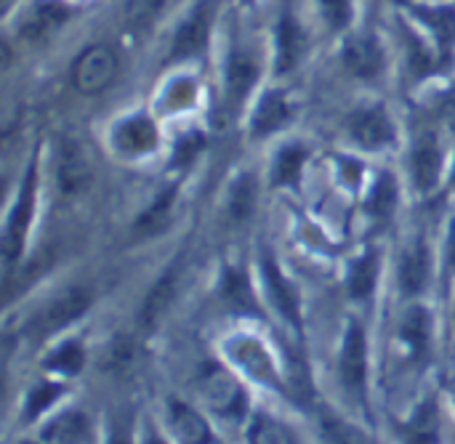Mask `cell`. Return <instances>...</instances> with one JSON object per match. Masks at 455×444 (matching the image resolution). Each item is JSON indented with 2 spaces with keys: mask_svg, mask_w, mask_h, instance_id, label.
<instances>
[{
  "mask_svg": "<svg viewBox=\"0 0 455 444\" xmlns=\"http://www.w3.org/2000/svg\"><path fill=\"white\" fill-rule=\"evenodd\" d=\"M168 418H171L173 434L179 437V442L181 444H219L216 442V437L211 434L205 418H203L197 410H192V408H187V405H181V402H171Z\"/></svg>",
  "mask_w": 455,
  "mask_h": 444,
  "instance_id": "obj_10",
  "label": "cell"
},
{
  "mask_svg": "<svg viewBox=\"0 0 455 444\" xmlns=\"http://www.w3.org/2000/svg\"><path fill=\"white\" fill-rule=\"evenodd\" d=\"M301 165H304V149L301 147H285L275 160V181L277 184H293L299 178Z\"/></svg>",
  "mask_w": 455,
  "mask_h": 444,
  "instance_id": "obj_27",
  "label": "cell"
},
{
  "mask_svg": "<svg viewBox=\"0 0 455 444\" xmlns=\"http://www.w3.org/2000/svg\"><path fill=\"white\" fill-rule=\"evenodd\" d=\"M160 3H163V0H128V8H125L128 21H131L133 27H144V24H149V21L157 16Z\"/></svg>",
  "mask_w": 455,
  "mask_h": 444,
  "instance_id": "obj_34",
  "label": "cell"
},
{
  "mask_svg": "<svg viewBox=\"0 0 455 444\" xmlns=\"http://www.w3.org/2000/svg\"><path fill=\"white\" fill-rule=\"evenodd\" d=\"M59 394H61V389H59V386L40 384V386L29 394V400H27V418H35V416H40L43 410H48Z\"/></svg>",
  "mask_w": 455,
  "mask_h": 444,
  "instance_id": "obj_33",
  "label": "cell"
},
{
  "mask_svg": "<svg viewBox=\"0 0 455 444\" xmlns=\"http://www.w3.org/2000/svg\"><path fill=\"white\" fill-rule=\"evenodd\" d=\"M256 208V181L251 176H240L229 192V216L232 221H248Z\"/></svg>",
  "mask_w": 455,
  "mask_h": 444,
  "instance_id": "obj_20",
  "label": "cell"
},
{
  "mask_svg": "<svg viewBox=\"0 0 455 444\" xmlns=\"http://www.w3.org/2000/svg\"><path fill=\"white\" fill-rule=\"evenodd\" d=\"M200 394L203 400L219 413V416H240L245 410V394L243 389L235 384V378L216 368V365H208L203 373H200Z\"/></svg>",
  "mask_w": 455,
  "mask_h": 444,
  "instance_id": "obj_2",
  "label": "cell"
},
{
  "mask_svg": "<svg viewBox=\"0 0 455 444\" xmlns=\"http://www.w3.org/2000/svg\"><path fill=\"white\" fill-rule=\"evenodd\" d=\"M93 173L88 149H83L77 141H64L56 155V181L64 194H77L83 186H88Z\"/></svg>",
  "mask_w": 455,
  "mask_h": 444,
  "instance_id": "obj_4",
  "label": "cell"
},
{
  "mask_svg": "<svg viewBox=\"0 0 455 444\" xmlns=\"http://www.w3.org/2000/svg\"><path fill=\"white\" fill-rule=\"evenodd\" d=\"M448 261H451V266L455 269V221L453 226H451V237H448Z\"/></svg>",
  "mask_w": 455,
  "mask_h": 444,
  "instance_id": "obj_40",
  "label": "cell"
},
{
  "mask_svg": "<svg viewBox=\"0 0 455 444\" xmlns=\"http://www.w3.org/2000/svg\"><path fill=\"white\" fill-rule=\"evenodd\" d=\"M320 3H323V11L333 27H344L349 21V16H352L349 0H320Z\"/></svg>",
  "mask_w": 455,
  "mask_h": 444,
  "instance_id": "obj_36",
  "label": "cell"
},
{
  "mask_svg": "<svg viewBox=\"0 0 455 444\" xmlns=\"http://www.w3.org/2000/svg\"><path fill=\"white\" fill-rule=\"evenodd\" d=\"M301 53V32L293 27L291 19H285L283 29H280V56H283V69H288Z\"/></svg>",
  "mask_w": 455,
  "mask_h": 444,
  "instance_id": "obj_30",
  "label": "cell"
},
{
  "mask_svg": "<svg viewBox=\"0 0 455 444\" xmlns=\"http://www.w3.org/2000/svg\"><path fill=\"white\" fill-rule=\"evenodd\" d=\"M421 16L427 19V24L437 32L440 45H451L455 37V13L451 8H427L421 11Z\"/></svg>",
  "mask_w": 455,
  "mask_h": 444,
  "instance_id": "obj_29",
  "label": "cell"
},
{
  "mask_svg": "<svg viewBox=\"0 0 455 444\" xmlns=\"http://www.w3.org/2000/svg\"><path fill=\"white\" fill-rule=\"evenodd\" d=\"M200 144H203V141H200V136H189L187 141H181V144H179V152H176L179 163L192 160V157L197 155V147H200Z\"/></svg>",
  "mask_w": 455,
  "mask_h": 444,
  "instance_id": "obj_37",
  "label": "cell"
},
{
  "mask_svg": "<svg viewBox=\"0 0 455 444\" xmlns=\"http://www.w3.org/2000/svg\"><path fill=\"white\" fill-rule=\"evenodd\" d=\"M403 338L413 349V354L429 352V314L424 309H411L403 320Z\"/></svg>",
  "mask_w": 455,
  "mask_h": 444,
  "instance_id": "obj_21",
  "label": "cell"
},
{
  "mask_svg": "<svg viewBox=\"0 0 455 444\" xmlns=\"http://www.w3.org/2000/svg\"><path fill=\"white\" fill-rule=\"evenodd\" d=\"M51 437H53L56 444H83V440H85V421L80 416H67L64 421L56 424Z\"/></svg>",
  "mask_w": 455,
  "mask_h": 444,
  "instance_id": "obj_32",
  "label": "cell"
},
{
  "mask_svg": "<svg viewBox=\"0 0 455 444\" xmlns=\"http://www.w3.org/2000/svg\"><path fill=\"white\" fill-rule=\"evenodd\" d=\"M88 304H91V293L85 288H69L53 304H48L45 312L37 314V320L32 322V330L37 336H51L67 328L69 322H75L88 309Z\"/></svg>",
  "mask_w": 455,
  "mask_h": 444,
  "instance_id": "obj_3",
  "label": "cell"
},
{
  "mask_svg": "<svg viewBox=\"0 0 455 444\" xmlns=\"http://www.w3.org/2000/svg\"><path fill=\"white\" fill-rule=\"evenodd\" d=\"M376 277H379V258H376V253H368L352 266V274H349L352 296L355 298H368L373 293V288H376Z\"/></svg>",
  "mask_w": 455,
  "mask_h": 444,
  "instance_id": "obj_23",
  "label": "cell"
},
{
  "mask_svg": "<svg viewBox=\"0 0 455 444\" xmlns=\"http://www.w3.org/2000/svg\"><path fill=\"white\" fill-rule=\"evenodd\" d=\"M256 75H259V69H256L253 59L245 56V53H235V56H232V64H229V75H227V93H229V101H243L245 93L251 91Z\"/></svg>",
  "mask_w": 455,
  "mask_h": 444,
  "instance_id": "obj_19",
  "label": "cell"
},
{
  "mask_svg": "<svg viewBox=\"0 0 455 444\" xmlns=\"http://www.w3.org/2000/svg\"><path fill=\"white\" fill-rule=\"evenodd\" d=\"M32 200H35V168L29 165L27 176H24V184H21V192H19V200H16V208L8 218V226H5V242H3V250H5V261L13 264L21 253V242H24V232H27V224H29V213H32Z\"/></svg>",
  "mask_w": 455,
  "mask_h": 444,
  "instance_id": "obj_5",
  "label": "cell"
},
{
  "mask_svg": "<svg viewBox=\"0 0 455 444\" xmlns=\"http://www.w3.org/2000/svg\"><path fill=\"white\" fill-rule=\"evenodd\" d=\"M173 202H176V189H165V192L152 202V208L139 218L136 232L144 234V237L160 234V232L171 224V218H173Z\"/></svg>",
  "mask_w": 455,
  "mask_h": 444,
  "instance_id": "obj_18",
  "label": "cell"
},
{
  "mask_svg": "<svg viewBox=\"0 0 455 444\" xmlns=\"http://www.w3.org/2000/svg\"><path fill=\"white\" fill-rule=\"evenodd\" d=\"M117 75V56L109 45H91L72 69V83L80 93H99L104 91Z\"/></svg>",
  "mask_w": 455,
  "mask_h": 444,
  "instance_id": "obj_1",
  "label": "cell"
},
{
  "mask_svg": "<svg viewBox=\"0 0 455 444\" xmlns=\"http://www.w3.org/2000/svg\"><path fill=\"white\" fill-rule=\"evenodd\" d=\"M400 3H405V0H400Z\"/></svg>",
  "mask_w": 455,
  "mask_h": 444,
  "instance_id": "obj_43",
  "label": "cell"
},
{
  "mask_svg": "<svg viewBox=\"0 0 455 444\" xmlns=\"http://www.w3.org/2000/svg\"><path fill=\"white\" fill-rule=\"evenodd\" d=\"M349 133L357 144H363L368 149H379L392 141L395 128H392V120L387 117V112L381 107H373V109L357 112L349 120Z\"/></svg>",
  "mask_w": 455,
  "mask_h": 444,
  "instance_id": "obj_7",
  "label": "cell"
},
{
  "mask_svg": "<svg viewBox=\"0 0 455 444\" xmlns=\"http://www.w3.org/2000/svg\"><path fill=\"white\" fill-rule=\"evenodd\" d=\"M440 165H443V157H440V149H437L435 139L432 136L421 139L416 144V152H413V176H416V184L421 189H432L440 181Z\"/></svg>",
  "mask_w": 455,
  "mask_h": 444,
  "instance_id": "obj_12",
  "label": "cell"
},
{
  "mask_svg": "<svg viewBox=\"0 0 455 444\" xmlns=\"http://www.w3.org/2000/svg\"><path fill=\"white\" fill-rule=\"evenodd\" d=\"M248 440H251V444H293L291 432L283 424L272 421L269 416H256L253 418Z\"/></svg>",
  "mask_w": 455,
  "mask_h": 444,
  "instance_id": "obj_25",
  "label": "cell"
},
{
  "mask_svg": "<svg viewBox=\"0 0 455 444\" xmlns=\"http://www.w3.org/2000/svg\"><path fill=\"white\" fill-rule=\"evenodd\" d=\"M453 181H455V173H453Z\"/></svg>",
  "mask_w": 455,
  "mask_h": 444,
  "instance_id": "obj_42",
  "label": "cell"
},
{
  "mask_svg": "<svg viewBox=\"0 0 455 444\" xmlns=\"http://www.w3.org/2000/svg\"><path fill=\"white\" fill-rule=\"evenodd\" d=\"M365 368H368V344L365 333L357 322L349 325L347 338H344V352H341V378L349 392H363L365 386Z\"/></svg>",
  "mask_w": 455,
  "mask_h": 444,
  "instance_id": "obj_6",
  "label": "cell"
},
{
  "mask_svg": "<svg viewBox=\"0 0 455 444\" xmlns=\"http://www.w3.org/2000/svg\"><path fill=\"white\" fill-rule=\"evenodd\" d=\"M208 24H211V5L203 3V5L179 27L171 56H173V59H187V56H195L197 51H203V45H205V40H208Z\"/></svg>",
  "mask_w": 455,
  "mask_h": 444,
  "instance_id": "obj_9",
  "label": "cell"
},
{
  "mask_svg": "<svg viewBox=\"0 0 455 444\" xmlns=\"http://www.w3.org/2000/svg\"><path fill=\"white\" fill-rule=\"evenodd\" d=\"M344 61L347 67L360 75V77H373L379 69H381V61H384V53L379 48V43L373 37H352L347 43V51H344Z\"/></svg>",
  "mask_w": 455,
  "mask_h": 444,
  "instance_id": "obj_11",
  "label": "cell"
},
{
  "mask_svg": "<svg viewBox=\"0 0 455 444\" xmlns=\"http://www.w3.org/2000/svg\"><path fill=\"white\" fill-rule=\"evenodd\" d=\"M264 277H267V288H269V293H272L275 306H277L291 322H296V320H299V298H296L293 288L285 282V277L280 274V269H277L272 261H264Z\"/></svg>",
  "mask_w": 455,
  "mask_h": 444,
  "instance_id": "obj_16",
  "label": "cell"
},
{
  "mask_svg": "<svg viewBox=\"0 0 455 444\" xmlns=\"http://www.w3.org/2000/svg\"><path fill=\"white\" fill-rule=\"evenodd\" d=\"M285 120H288V107H285L283 96L269 93V96L261 99V104H259V109L253 115V131L256 133H269L277 125H283Z\"/></svg>",
  "mask_w": 455,
  "mask_h": 444,
  "instance_id": "obj_22",
  "label": "cell"
},
{
  "mask_svg": "<svg viewBox=\"0 0 455 444\" xmlns=\"http://www.w3.org/2000/svg\"><path fill=\"white\" fill-rule=\"evenodd\" d=\"M144 444H165V442H163V440H160L157 434H149V437H147V442H144Z\"/></svg>",
  "mask_w": 455,
  "mask_h": 444,
  "instance_id": "obj_41",
  "label": "cell"
},
{
  "mask_svg": "<svg viewBox=\"0 0 455 444\" xmlns=\"http://www.w3.org/2000/svg\"><path fill=\"white\" fill-rule=\"evenodd\" d=\"M176 269L173 272H168L157 285H155V290L149 293V298H147V309H144V322L147 325H155L160 317H163V312L168 309V304H171V298H173V290H176Z\"/></svg>",
  "mask_w": 455,
  "mask_h": 444,
  "instance_id": "obj_24",
  "label": "cell"
},
{
  "mask_svg": "<svg viewBox=\"0 0 455 444\" xmlns=\"http://www.w3.org/2000/svg\"><path fill=\"white\" fill-rule=\"evenodd\" d=\"M48 368L64 376H75L83 368V352L77 344H64L48 357Z\"/></svg>",
  "mask_w": 455,
  "mask_h": 444,
  "instance_id": "obj_28",
  "label": "cell"
},
{
  "mask_svg": "<svg viewBox=\"0 0 455 444\" xmlns=\"http://www.w3.org/2000/svg\"><path fill=\"white\" fill-rule=\"evenodd\" d=\"M109 444H131V429L125 421H117L115 429H112V437H109Z\"/></svg>",
  "mask_w": 455,
  "mask_h": 444,
  "instance_id": "obj_38",
  "label": "cell"
},
{
  "mask_svg": "<svg viewBox=\"0 0 455 444\" xmlns=\"http://www.w3.org/2000/svg\"><path fill=\"white\" fill-rule=\"evenodd\" d=\"M224 301L235 309V312H253L256 304L251 298V288L248 280L240 272H229L224 280Z\"/></svg>",
  "mask_w": 455,
  "mask_h": 444,
  "instance_id": "obj_26",
  "label": "cell"
},
{
  "mask_svg": "<svg viewBox=\"0 0 455 444\" xmlns=\"http://www.w3.org/2000/svg\"><path fill=\"white\" fill-rule=\"evenodd\" d=\"M64 19H67L64 5H59L53 0H40L24 13V19L19 24V35L27 37V40H35V43L45 40L64 24Z\"/></svg>",
  "mask_w": 455,
  "mask_h": 444,
  "instance_id": "obj_8",
  "label": "cell"
},
{
  "mask_svg": "<svg viewBox=\"0 0 455 444\" xmlns=\"http://www.w3.org/2000/svg\"><path fill=\"white\" fill-rule=\"evenodd\" d=\"M155 141H157L155 125L147 117H133L117 131V147L125 152H147L155 147Z\"/></svg>",
  "mask_w": 455,
  "mask_h": 444,
  "instance_id": "obj_17",
  "label": "cell"
},
{
  "mask_svg": "<svg viewBox=\"0 0 455 444\" xmlns=\"http://www.w3.org/2000/svg\"><path fill=\"white\" fill-rule=\"evenodd\" d=\"M24 444H32V442H24Z\"/></svg>",
  "mask_w": 455,
  "mask_h": 444,
  "instance_id": "obj_44",
  "label": "cell"
},
{
  "mask_svg": "<svg viewBox=\"0 0 455 444\" xmlns=\"http://www.w3.org/2000/svg\"><path fill=\"white\" fill-rule=\"evenodd\" d=\"M405 440L411 444H437V440H440V416H437V405L432 400L416 410L411 424H405Z\"/></svg>",
  "mask_w": 455,
  "mask_h": 444,
  "instance_id": "obj_15",
  "label": "cell"
},
{
  "mask_svg": "<svg viewBox=\"0 0 455 444\" xmlns=\"http://www.w3.org/2000/svg\"><path fill=\"white\" fill-rule=\"evenodd\" d=\"M397 202V189H395V181L389 176H384L379 184H376V192L371 197V213L373 216H389L392 208Z\"/></svg>",
  "mask_w": 455,
  "mask_h": 444,
  "instance_id": "obj_31",
  "label": "cell"
},
{
  "mask_svg": "<svg viewBox=\"0 0 455 444\" xmlns=\"http://www.w3.org/2000/svg\"><path fill=\"white\" fill-rule=\"evenodd\" d=\"M232 354L237 357V362L253 376V378H261V381H269L272 384V360L269 354L264 352L261 344H256L253 338H237V344H232Z\"/></svg>",
  "mask_w": 455,
  "mask_h": 444,
  "instance_id": "obj_14",
  "label": "cell"
},
{
  "mask_svg": "<svg viewBox=\"0 0 455 444\" xmlns=\"http://www.w3.org/2000/svg\"><path fill=\"white\" fill-rule=\"evenodd\" d=\"M429 280V250L416 242L403 253L400 261V282L408 293H419Z\"/></svg>",
  "mask_w": 455,
  "mask_h": 444,
  "instance_id": "obj_13",
  "label": "cell"
},
{
  "mask_svg": "<svg viewBox=\"0 0 455 444\" xmlns=\"http://www.w3.org/2000/svg\"><path fill=\"white\" fill-rule=\"evenodd\" d=\"M325 437H328V444H371L360 432H355L349 424H339V421H328L325 424Z\"/></svg>",
  "mask_w": 455,
  "mask_h": 444,
  "instance_id": "obj_35",
  "label": "cell"
},
{
  "mask_svg": "<svg viewBox=\"0 0 455 444\" xmlns=\"http://www.w3.org/2000/svg\"><path fill=\"white\" fill-rule=\"evenodd\" d=\"M445 120L455 128V91H451L448 99H445Z\"/></svg>",
  "mask_w": 455,
  "mask_h": 444,
  "instance_id": "obj_39",
  "label": "cell"
}]
</instances>
